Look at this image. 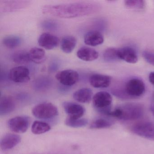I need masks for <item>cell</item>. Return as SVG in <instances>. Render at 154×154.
<instances>
[{
	"instance_id": "52a82bcc",
	"label": "cell",
	"mask_w": 154,
	"mask_h": 154,
	"mask_svg": "<svg viewBox=\"0 0 154 154\" xmlns=\"http://www.w3.org/2000/svg\"><path fill=\"white\" fill-rule=\"evenodd\" d=\"M131 131L140 137L154 139V122H142L136 123L131 127Z\"/></svg>"
},
{
	"instance_id": "1f68e13d",
	"label": "cell",
	"mask_w": 154,
	"mask_h": 154,
	"mask_svg": "<svg viewBox=\"0 0 154 154\" xmlns=\"http://www.w3.org/2000/svg\"><path fill=\"white\" fill-rule=\"evenodd\" d=\"M149 82L154 85V72H151L149 75Z\"/></svg>"
},
{
	"instance_id": "7402d4cb",
	"label": "cell",
	"mask_w": 154,
	"mask_h": 154,
	"mask_svg": "<svg viewBox=\"0 0 154 154\" xmlns=\"http://www.w3.org/2000/svg\"><path fill=\"white\" fill-rule=\"evenodd\" d=\"M76 45V39L72 35H67L62 38L61 42V50L66 54L72 53Z\"/></svg>"
},
{
	"instance_id": "4316f807",
	"label": "cell",
	"mask_w": 154,
	"mask_h": 154,
	"mask_svg": "<svg viewBox=\"0 0 154 154\" xmlns=\"http://www.w3.org/2000/svg\"><path fill=\"white\" fill-rule=\"evenodd\" d=\"M113 124L112 121L108 119L100 118L95 120L90 125L91 129H102L109 128Z\"/></svg>"
},
{
	"instance_id": "44dd1931",
	"label": "cell",
	"mask_w": 154,
	"mask_h": 154,
	"mask_svg": "<svg viewBox=\"0 0 154 154\" xmlns=\"http://www.w3.org/2000/svg\"><path fill=\"white\" fill-rule=\"evenodd\" d=\"M30 61L36 64H41L46 60V53L43 48L35 47L31 48L29 52Z\"/></svg>"
},
{
	"instance_id": "4dcf8cb0",
	"label": "cell",
	"mask_w": 154,
	"mask_h": 154,
	"mask_svg": "<svg viewBox=\"0 0 154 154\" xmlns=\"http://www.w3.org/2000/svg\"><path fill=\"white\" fill-rule=\"evenodd\" d=\"M142 56L147 63L154 66V52L146 50L142 53Z\"/></svg>"
},
{
	"instance_id": "d4e9b609",
	"label": "cell",
	"mask_w": 154,
	"mask_h": 154,
	"mask_svg": "<svg viewBox=\"0 0 154 154\" xmlns=\"http://www.w3.org/2000/svg\"><path fill=\"white\" fill-rule=\"evenodd\" d=\"M2 43L5 46L9 48H15L18 47L21 43V39L18 36H7L2 40Z\"/></svg>"
},
{
	"instance_id": "f546056e",
	"label": "cell",
	"mask_w": 154,
	"mask_h": 154,
	"mask_svg": "<svg viewBox=\"0 0 154 154\" xmlns=\"http://www.w3.org/2000/svg\"><path fill=\"white\" fill-rule=\"evenodd\" d=\"M57 23L52 20H47L42 23V27L44 29L48 30H55L57 29Z\"/></svg>"
},
{
	"instance_id": "5bb4252c",
	"label": "cell",
	"mask_w": 154,
	"mask_h": 154,
	"mask_svg": "<svg viewBox=\"0 0 154 154\" xmlns=\"http://www.w3.org/2000/svg\"><path fill=\"white\" fill-rule=\"evenodd\" d=\"M111 82L110 76L100 74L92 75L89 78L90 84L95 88H107L109 86Z\"/></svg>"
},
{
	"instance_id": "7a4b0ae2",
	"label": "cell",
	"mask_w": 154,
	"mask_h": 154,
	"mask_svg": "<svg viewBox=\"0 0 154 154\" xmlns=\"http://www.w3.org/2000/svg\"><path fill=\"white\" fill-rule=\"evenodd\" d=\"M144 111L142 104L128 103L111 111L108 115L124 120H135L141 118L144 114Z\"/></svg>"
},
{
	"instance_id": "6da1fadb",
	"label": "cell",
	"mask_w": 154,
	"mask_h": 154,
	"mask_svg": "<svg viewBox=\"0 0 154 154\" xmlns=\"http://www.w3.org/2000/svg\"><path fill=\"white\" fill-rule=\"evenodd\" d=\"M98 3L89 2H78L57 5H48L42 8L44 14L56 17L72 19L89 16L100 11Z\"/></svg>"
},
{
	"instance_id": "9a60e30c",
	"label": "cell",
	"mask_w": 154,
	"mask_h": 154,
	"mask_svg": "<svg viewBox=\"0 0 154 154\" xmlns=\"http://www.w3.org/2000/svg\"><path fill=\"white\" fill-rule=\"evenodd\" d=\"M103 35L98 30H90L85 35L84 42L87 45L97 46L103 44Z\"/></svg>"
},
{
	"instance_id": "d6986e66",
	"label": "cell",
	"mask_w": 154,
	"mask_h": 154,
	"mask_svg": "<svg viewBox=\"0 0 154 154\" xmlns=\"http://www.w3.org/2000/svg\"><path fill=\"white\" fill-rule=\"evenodd\" d=\"M53 80L48 76H41L33 82L34 89L38 91H44L50 88L53 85Z\"/></svg>"
},
{
	"instance_id": "7c38bea8",
	"label": "cell",
	"mask_w": 154,
	"mask_h": 154,
	"mask_svg": "<svg viewBox=\"0 0 154 154\" xmlns=\"http://www.w3.org/2000/svg\"><path fill=\"white\" fill-rule=\"evenodd\" d=\"M59 43V38L57 36L50 33H43L38 38V45L47 50H52L56 48Z\"/></svg>"
},
{
	"instance_id": "8992f818",
	"label": "cell",
	"mask_w": 154,
	"mask_h": 154,
	"mask_svg": "<svg viewBox=\"0 0 154 154\" xmlns=\"http://www.w3.org/2000/svg\"><path fill=\"white\" fill-rule=\"evenodd\" d=\"M30 124V119L26 116H17L9 120V128L13 132L23 133L27 131Z\"/></svg>"
},
{
	"instance_id": "30bf717a",
	"label": "cell",
	"mask_w": 154,
	"mask_h": 154,
	"mask_svg": "<svg viewBox=\"0 0 154 154\" xmlns=\"http://www.w3.org/2000/svg\"><path fill=\"white\" fill-rule=\"evenodd\" d=\"M63 108L68 118L73 119H78L83 116L85 113L84 107L80 104L70 102H65L63 103Z\"/></svg>"
},
{
	"instance_id": "3957f363",
	"label": "cell",
	"mask_w": 154,
	"mask_h": 154,
	"mask_svg": "<svg viewBox=\"0 0 154 154\" xmlns=\"http://www.w3.org/2000/svg\"><path fill=\"white\" fill-rule=\"evenodd\" d=\"M94 107L99 112L108 115L111 111L112 98L109 93L100 91L93 97Z\"/></svg>"
},
{
	"instance_id": "603a6c76",
	"label": "cell",
	"mask_w": 154,
	"mask_h": 154,
	"mask_svg": "<svg viewBox=\"0 0 154 154\" xmlns=\"http://www.w3.org/2000/svg\"><path fill=\"white\" fill-rule=\"evenodd\" d=\"M51 127L49 124L44 122L35 121L33 122L31 127L32 133L36 135L43 134L49 131Z\"/></svg>"
},
{
	"instance_id": "836d02e7",
	"label": "cell",
	"mask_w": 154,
	"mask_h": 154,
	"mask_svg": "<svg viewBox=\"0 0 154 154\" xmlns=\"http://www.w3.org/2000/svg\"><path fill=\"white\" fill-rule=\"evenodd\" d=\"M151 110H152V112H153V115H154V105L151 107Z\"/></svg>"
},
{
	"instance_id": "ac0fdd59",
	"label": "cell",
	"mask_w": 154,
	"mask_h": 154,
	"mask_svg": "<svg viewBox=\"0 0 154 154\" xmlns=\"http://www.w3.org/2000/svg\"><path fill=\"white\" fill-rule=\"evenodd\" d=\"M16 108L14 99L9 96L2 97L0 100V115L5 116L12 112Z\"/></svg>"
},
{
	"instance_id": "e0dca14e",
	"label": "cell",
	"mask_w": 154,
	"mask_h": 154,
	"mask_svg": "<svg viewBox=\"0 0 154 154\" xmlns=\"http://www.w3.org/2000/svg\"><path fill=\"white\" fill-rule=\"evenodd\" d=\"M77 57L79 59L86 62L94 61L98 59L99 53L94 48L88 47H82L77 52Z\"/></svg>"
},
{
	"instance_id": "f1b7e54d",
	"label": "cell",
	"mask_w": 154,
	"mask_h": 154,
	"mask_svg": "<svg viewBox=\"0 0 154 154\" xmlns=\"http://www.w3.org/2000/svg\"><path fill=\"white\" fill-rule=\"evenodd\" d=\"M124 4L129 9L143 10L145 8V2L142 0H127L124 1Z\"/></svg>"
},
{
	"instance_id": "5b68a950",
	"label": "cell",
	"mask_w": 154,
	"mask_h": 154,
	"mask_svg": "<svg viewBox=\"0 0 154 154\" xmlns=\"http://www.w3.org/2000/svg\"><path fill=\"white\" fill-rule=\"evenodd\" d=\"M32 112L38 119H48L58 115V111L56 106L50 103H39L33 108Z\"/></svg>"
},
{
	"instance_id": "484cf974",
	"label": "cell",
	"mask_w": 154,
	"mask_h": 154,
	"mask_svg": "<svg viewBox=\"0 0 154 154\" xmlns=\"http://www.w3.org/2000/svg\"><path fill=\"white\" fill-rule=\"evenodd\" d=\"M103 59L107 62H114L120 61L118 56V48H108L103 52Z\"/></svg>"
},
{
	"instance_id": "8fae6325",
	"label": "cell",
	"mask_w": 154,
	"mask_h": 154,
	"mask_svg": "<svg viewBox=\"0 0 154 154\" xmlns=\"http://www.w3.org/2000/svg\"><path fill=\"white\" fill-rule=\"evenodd\" d=\"M27 1H1L0 10L4 13L17 11L25 8L29 5Z\"/></svg>"
},
{
	"instance_id": "d6a6232c",
	"label": "cell",
	"mask_w": 154,
	"mask_h": 154,
	"mask_svg": "<svg viewBox=\"0 0 154 154\" xmlns=\"http://www.w3.org/2000/svg\"><path fill=\"white\" fill-rule=\"evenodd\" d=\"M57 67H58V65L56 63H53L50 66L49 69L50 72H54V71L55 72L57 69Z\"/></svg>"
},
{
	"instance_id": "4fadbf2b",
	"label": "cell",
	"mask_w": 154,
	"mask_h": 154,
	"mask_svg": "<svg viewBox=\"0 0 154 154\" xmlns=\"http://www.w3.org/2000/svg\"><path fill=\"white\" fill-rule=\"evenodd\" d=\"M118 54L120 60L129 63H136L138 60L137 51L133 48L130 47L118 48Z\"/></svg>"
},
{
	"instance_id": "ffe728a7",
	"label": "cell",
	"mask_w": 154,
	"mask_h": 154,
	"mask_svg": "<svg viewBox=\"0 0 154 154\" xmlns=\"http://www.w3.org/2000/svg\"><path fill=\"white\" fill-rule=\"evenodd\" d=\"M93 91L91 89L83 88L77 90L74 93V99L81 103H88L92 100Z\"/></svg>"
},
{
	"instance_id": "83f0119b",
	"label": "cell",
	"mask_w": 154,
	"mask_h": 154,
	"mask_svg": "<svg viewBox=\"0 0 154 154\" xmlns=\"http://www.w3.org/2000/svg\"><path fill=\"white\" fill-rule=\"evenodd\" d=\"M88 120L85 119H73L68 118L65 120V124L66 126L73 128H80L85 127L88 124Z\"/></svg>"
},
{
	"instance_id": "277c9868",
	"label": "cell",
	"mask_w": 154,
	"mask_h": 154,
	"mask_svg": "<svg viewBox=\"0 0 154 154\" xmlns=\"http://www.w3.org/2000/svg\"><path fill=\"white\" fill-rule=\"evenodd\" d=\"M124 90L127 98H138L145 94L146 86L142 80L137 78H133L126 83Z\"/></svg>"
},
{
	"instance_id": "cb8c5ba5",
	"label": "cell",
	"mask_w": 154,
	"mask_h": 154,
	"mask_svg": "<svg viewBox=\"0 0 154 154\" xmlns=\"http://www.w3.org/2000/svg\"><path fill=\"white\" fill-rule=\"evenodd\" d=\"M12 59L14 63L19 64H26L30 62L29 52L23 50L17 51L12 55Z\"/></svg>"
},
{
	"instance_id": "9c48e42d",
	"label": "cell",
	"mask_w": 154,
	"mask_h": 154,
	"mask_svg": "<svg viewBox=\"0 0 154 154\" xmlns=\"http://www.w3.org/2000/svg\"><path fill=\"white\" fill-rule=\"evenodd\" d=\"M57 80L63 85L71 86L76 84L79 79V75L76 71L71 69L63 70L56 75Z\"/></svg>"
},
{
	"instance_id": "ba28073f",
	"label": "cell",
	"mask_w": 154,
	"mask_h": 154,
	"mask_svg": "<svg viewBox=\"0 0 154 154\" xmlns=\"http://www.w3.org/2000/svg\"><path fill=\"white\" fill-rule=\"evenodd\" d=\"M9 78L12 82L18 83H27L30 80V72L25 66H16L10 71Z\"/></svg>"
},
{
	"instance_id": "2e32d148",
	"label": "cell",
	"mask_w": 154,
	"mask_h": 154,
	"mask_svg": "<svg viewBox=\"0 0 154 154\" xmlns=\"http://www.w3.org/2000/svg\"><path fill=\"white\" fill-rule=\"evenodd\" d=\"M21 141V137L17 134H6L1 140V148L3 150H9L15 147Z\"/></svg>"
}]
</instances>
